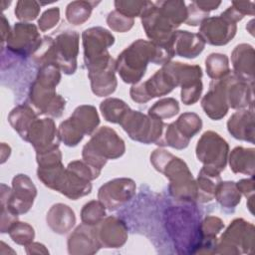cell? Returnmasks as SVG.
Returning <instances> with one entry per match:
<instances>
[{"instance_id":"7dc6e473","label":"cell","mask_w":255,"mask_h":255,"mask_svg":"<svg viewBox=\"0 0 255 255\" xmlns=\"http://www.w3.org/2000/svg\"><path fill=\"white\" fill-rule=\"evenodd\" d=\"M27 254H49L48 249L45 245L39 242H32L29 245L25 246Z\"/></svg>"},{"instance_id":"8d00e7d4","label":"cell","mask_w":255,"mask_h":255,"mask_svg":"<svg viewBox=\"0 0 255 255\" xmlns=\"http://www.w3.org/2000/svg\"><path fill=\"white\" fill-rule=\"evenodd\" d=\"M58 134L60 140L67 146H76L85 135L83 130L71 117L60 124Z\"/></svg>"},{"instance_id":"5b68a950","label":"cell","mask_w":255,"mask_h":255,"mask_svg":"<svg viewBox=\"0 0 255 255\" xmlns=\"http://www.w3.org/2000/svg\"><path fill=\"white\" fill-rule=\"evenodd\" d=\"M79 33L65 31L55 39L44 37L38 51L33 55L35 62L42 66L53 64L67 75L77 70V57L79 54Z\"/></svg>"},{"instance_id":"ac0fdd59","label":"cell","mask_w":255,"mask_h":255,"mask_svg":"<svg viewBox=\"0 0 255 255\" xmlns=\"http://www.w3.org/2000/svg\"><path fill=\"white\" fill-rule=\"evenodd\" d=\"M135 193V183L132 179L115 178L102 185L98 199L109 210H116L128 202Z\"/></svg>"},{"instance_id":"603a6c76","label":"cell","mask_w":255,"mask_h":255,"mask_svg":"<svg viewBox=\"0 0 255 255\" xmlns=\"http://www.w3.org/2000/svg\"><path fill=\"white\" fill-rule=\"evenodd\" d=\"M253 86L234 73L226 76V98L229 108L240 110L250 107L253 109Z\"/></svg>"},{"instance_id":"4fadbf2b","label":"cell","mask_w":255,"mask_h":255,"mask_svg":"<svg viewBox=\"0 0 255 255\" xmlns=\"http://www.w3.org/2000/svg\"><path fill=\"white\" fill-rule=\"evenodd\" d=\"M177 85L165 66L155 72V74L143 83L132 85L129 91L130 98L138 104H145L153 98L169 94Z\"/></svg>"},{"instance_id":"74e56055","label":"cell","mask_w":255,"mask_h":255,"mask_svg":"<svg viewBox=\"0 0 255 255\" xmlns=\"http://www.w3.org/2000/svg\"><path fill=\"white\" fill-rule=\"evenodd\" d=\"M178 112V102L173 98H164L154 103V105L149 108L147 115L159 120H163L176 116Z\"/></svg>"},{"instance_id":"7a4b0ae2","label":"cell","mask_w":255,"mask_h":255,"mask_svg":"<svg viewBox=\"0 0 255 255\" xmlns=\"http://www.w3.org/2000/svg\"><path fill=\"white\" fill-rule=\"evenodd\" d=\"M173 57L174 53L170 47L138 39L119 55L116 69L125 83L135 85L144 76L149 62L163 66Z\"/></svg>"},{"instance_id":"f546056e","label":"cell","mask_w":255,"mask_h":255,"mask_svg":"<svg viewBox=\"0 0 255 255\" xmlns=\"http://www.w3.org/2000/svg\"><path fill=\"white\" fill-rule=\"evenodd\" d=\"M254 159V148H245L242 146H237L231 151L229 155L230 169L234 173H243L253 176Z\"/></svg>"},{"instance_id":"3957f363","label":"cell","mask_w":255,"mask_h":255,"mask_svg":"<svg viewBox=\"0 0 255 255\" xmlns=\"http://www.w3.org/2000/svg\"><path fill=\"white\" fill-rule=\"evenodd\" d=\"M153 167L169 179V194L182 202H194L197 199V184L187 164L165 149L157 148L150 154Z\"/></svg>"},{"instance_id":"f35d334b","label":"cell","mask_w":255,"mask_h":255,"mask_svg":"<svg viewBox=\"0 0 255 255\" xmlns=\"http://www.w3.org/2000/svg\"><path fill=\"white\" fill-rule=\"evenodd\" d=\"M106 215V207L100 200H92L86 203L81 210L82 222L91 226L98 225Z\"/></svg>"},{"instance_id":"4dcf8cb0","label":"cell","mask_w":255,"mask_h":255,"mask_svg":"<svg viewBox=\"0 0 255 255\" xmlns=\"http://www.w3.org/2000/svg\"><path fill=\"white\" fill-rule=\"evenodd\" d=\"M71 118L87 135L93 134L100 125L97 109L91 105H82L75 109Z\"/></svg>"},{"instance_id":"c3c4849f","label":"cell","mask_w":255,"mask_h":255,"mask_svg":"<svg viewBox=\"0 0 255 255\" xmlns=\"http://www.w3.org/2000/svg\"><path fill=\"white\" fill-rule=\"evenodd\" d=\"M2 25H1V38H2V46H4V43L7 41L11 30L9 26V22L7 21L5 15H2Z\"/></svg>"},{"instance_id":"836d02e7","label":"cell","mask_w":255,"mask_h":255,"mask_svg":"<svg viewBox=\"0 0 255 255\" xmlns=\"http://www.w3.org/2000/svg\"><path fill=\"white\" fill-rule=\"evenodd\" d=\"M178 132L190 140L202 128V121L200 117L194 113H184L175 122H173Z\"/></svg>"},{"instance_id":"cb8c5ba5","label":"cell","mask_w":255,"mask_h":255,"mask_svg":"<svg viewBox=\"0 0 255 255\" xmlns=\"http://www.w3.org/2000/svg\"><path fill=\"white\" fill-rule=\"evenodd\" d=\"M171 47L174 56H179L187 59L196 58L205 47V42L198 33L188 31H175L171 40Z\"/></svg>"},{"instance_id":"44dd1931","label":"cell","mask_w":255,"mask_h":255,"mask_svg":"<svg viewBox=\"0 0 255 255\" xmlns=\"http://www.w3.org/2000/svg\"><path fill=\"white\" fill-rule=\"evenodd\" d=\"M101 248L96 226L83 223L68 238V252L72 255H92Z\"/></svg>"},{"instance_id":"2e32d148","label":"cell","mask_w":255,"mask_h":255,"mask_svg":"<svg viewBox=\"0 0 255 255\" xmlns=\"http://www.w3.org/2000/svg\"><path fill=\"white\" fill-rule=\"evenodd\" d=\"M236 31V23L221 13L219 16L208 17L203 20L198 35L205 43L213 46H223L234 38Z\"/></svg>"},{"instance_id":"6da1fadb","label":"cell","mask_w":255,"mask_h":255,"mask_svg":"<svg viewBox=\"0 0 255 255\" xmlns=\"http://www.w3.org/2000/svg\"><path fill=\"white\" fill-rule=\"evenodd\" d=\"M140 18L150 42L171 47L176 28L187 19V8L183 1H146Z\"/></svg>"},{"instance_id":"4316f807","label":"cell","mask_w":255,"mask_h":255,"mask_svg":"<svg viewBox=\"0 0 255 255\" xmlns=\"http://www.w3.org/2000/svg\"><path fill=\"white\" fill-rule=\"evenodd\" d=\"M46 221L53 232L57 234L68 233L76 223L73 209L63 203L54 204L47 213Z\"/></svg>"},{"instance_id":"5bb4252c","label":"cell","mask_w":255,"mask_h":255,"mask_svg":"<svg viewBox=\"0 0 255 255\" xmlns=\"http://www.w3.org/2000/svg\"><path fill=\"white\" fill-rule=\"evenodd\" d=\"M38 29L30 23H15L6 41L7 50L20 57L33 56L42 44Z\"/></svg>"},{"instance_id":"f1b7e54d","label":"cell","mask_w":255,"mask_h":255,"mask_svg":"<svg viewBox=\"0 0 255 255\" xmlns=\"http://www.w3.org/2000/svg\"><path fill=\"white\" fill-rule=\"evenodd\" d=\"M37 119V114L26 104L15 107L8 116L9 124L24 140L27 138V134L32 124Z\"/></svg>"},{"instance_id":"ffe728a7","label":"cell","mask_w":255,"mask_h":255,"mask_svg":"<svg viewBox=\"0 0 255 255\" xmlns=\"http://www.w3.org/2000/svg\"><path fill=\"white\" fill-rule=\"evenodd\" d=\"M201 107L211 120L218 121L226 116L229 110L226 98V76L211 81L209 91L201 101Z\"/></svg>"},{"instance_id":"ab89813d","label":"cell","mask_w":255,"mask_h":255,"mask_svg":"<svg viewBox=\"0 0 255 255\" xmlns=\"http://www.w3.org/2000/svg\"><path fill=\"white\" fill-rule=\"evenodd\" d=\"M8 234L16 244L23 246H27L32 243L35 237L34 228L30 224L20 222L18 220L10 226L8 229Z\"/></svg>"},{"instance_id":"484cf974","label":"cell","mask_w":255,"mask_h":255,"mask_svg":"<svg viewBox=\"0 0 255 255\" xmlns=\"http://www.w3.org/2000/svg\"><path fill=\"white\" fill-rule=\"evenodd\" d=\"M229 133L236 139L254 142V112L241 110L234 113L227 122Z\"/></svg>"},{"instance_id":"ba28073f","label":"cell","mask_w":255,"mask_h":255,"mask_svg":"<svg viewBox=\"0 0 255 255\" xmlns=\"http://www.w3.org/2000/svg\"><path fill=\"white\" fill-rule=\"evenodd\" d=\"M120 125L131 139L145 144H158L167 126L162 120L133 110L126 114Z\"/></svg>"},{"instance_id":"b9f144b4","label":"cell","mask_w":255,"mask_h":255,"mask_svg":"<svg viewBox=\"0 0 255 255\" xmlns=\"http://www.w3.org/2000/svg\"><path fill=\"white\" fill-rule=\"evenodd\" d=\"M107 23L112 30L124 33L131 29V27L133 26V19L127 17L115 10L108 15Z\"/></svg>"},{"instance_id":"e0dca14e","label":"cell","mask_w":255,"mask_h":255,"mask_svg":"<svg viewBox=\"0 0 255 255\" xmlns=\"http://www.w3.org/2000/svg\"><path fill=\"white\" fill-rule=\"evenodd\" d=\"M84 62L88 66L110 55L108 48L114 45V35L103 27H92L82 33Z\"/></svg>"},{"instance_id":"bcb514c9","label":"cell","mask_w":255,"mask_h":255,"mask_svg":"<svg viewBox=\"0 0 255 255\" xmlns=\"http://www.w3.org/2000/svg\"><path fill=\"white\" fill-rule=\"evenodd\" d=\"M236 187L238 188L239 192L244 194L247 198L253 197L254 194V181L253 176L246 179H241L236 182Z\"/></svg>"},{"instance_id":"ee69618b","label":"cell","mask_w":255,"mask_h":255,"mask_svg":"<svg viewBox=\"0 0 255 255\" xmlns=\"http://www.w3.org/2000/svg\"><path fill=\"white\" fill-rule=\"evenodd\" d=\"M60 20V10L58 7H53L46 10L38 20V26L42 32L55 27Z\"/></svg>"},{"instance_id":"8992f818","label":"cell","mask_w":255,"mask_h":255,"mask_svg":"<svg viewBox=\"0 0 255 255\" xmlns=\"http://www.w3.org/2000/svg\"><path fill=\"white\" fill-rule=\"evenodd\" d=\"M166 229L179 254L197 253L200 245L198 214L181 206L166 211Z\"/></svg>"},{"instance_id":"9c48e42d","label":"cell","mask_w":255,"mask_h":255,"mask_svg":"<svg viewBox=\"0 0 255 255\" xmlns=\"http://www.w3.org/2000/svg\"><path fill=\"white\" fill-rule=\"evenodd\" d=\"M254 226L242 218L234 219L217 241L215 253L249 254L254 247Z\"/></svg>"},{"instance_id":"7bdbcfd3","label":"cell","mask_w":255,"mask_h":255,"mask_svg":"<svg viewBox=\"0 0 255 255\" xmlns=\"http://www.w3.org/2000/svg\"><path fill=\"white\" fill-rule=\"evenodd\" d=\"M145 5L146 1H115L116 10L132 19L133 17L141 15Z\"/></svg>"},{"instance_id":"7c38bea8","label":"cell","mask_w":255,"mask_h":255,"mask_svg":"<svg viewBox=\"0 0 255 255\" xmlns=\"http://www.w3.org/2000/svg\"><path fill=\"white\" fill-rule=\"evenodd\" d=\"M195 151L196 157L204 166L211 167L219 172L224 170L227 164L229 145L217 132L205 131L198 139Z\"/></svg>"},{"instance_id":"277c9868","label":"cell","mask_w":255,"mask_h":255,"mask_svg":"<svg viewBox=\"0 0 255 255\" xmlns=\"http://www.w3.org/2000/svg\"><path fill=\"white\" fill-rule=\"evenodd\" d=\"M60 69L53 64L40 66L36 79L29 91V100L40 115L60 118L65 110L66 102L56 94V87L60 83Z\"/></svg>"},{"instance_id":"8fae6325","label":"cell","mask_w":255,"mask_h":255,"mask_svg":"<svg viewBox=\"0 0 255 255\" xmlns=\"http://www.w3.org/2000/svg\"><path fill=\"white\" fill-rule=\"evenodd\" d=\"M171 73L177 87H181L180 98L184 105L195 104L202 93V70L198 65H187L180 62H169L165 65Z\"/></svg>"},{"instance_id":"1f68e13d","label":"cell","mask_w":255,"mask_h":255,"mask_svg":"<svg viewBox=\"0 0 255 255\" xmlns=\"http://www.w3.org/2000/svg\"><path fill=\"white\" fill-rule=\"evenodd\" d=\"M214 198L224 208L234 209L241 201V193L234 181H221L215 191Z\"/></svg>"},{"instance_id":"d4e9b609","label":"cell","mask_w":255,"mask_h":255,"mask_svg":"<svg viewBox=\"0 0 255 255\" xmlns=\"http://www.w3.org/2000/svg\"><path fill=\"white\" fill-rule=\"evenodd\" d=\"M233 73L240 79L254 84V48L249 44L237 45L231 54Z\"/></svg>"},{"instance_id":"7402d4cb","label":"cell","mask_w":255,"mask_h":255,"mask_svg":"<svg viewBox=\"0 0 255 255\" xmlns=\"http://www.w3.org/2000/svg\"><path fill=\"white\" fill-rule=\"evenodd\" d=\"M96 231L104 248H120L128 240V227L121 218L107 217L96 225Z\"/></svg>"},{"instance_id":"30bf717a","label":"cell","mask_w":255,"mask_h":255,"mask_svg":"<svg viewBox=\"0 0 255 255\" xmlns=\"http://www.w3.org/2000/svg\"><path fill=\"white\" fill-rule=\"evenodd\" d=\"M37 195L33 181L26 174H17L12 179V187L1 184V207L16 215L24 214L30 210Z\"/></svg>"},{"instance_id":"52a82bcc","label":"cell","mask_w":255,"mask_h":255,"mask_svg":"<svg viewBox=\"0 0 255 255\" xmlns=\"http://www.w3.org/2000/svg\"><path fill=\"white\" fill-rule=\"evenodd\" d=\"M125 151V141L116 130L109 127H102L84 145L82 156L85 162L101 173L108 159L119 158Z\"/></svg>"},{"instance_id":"60d3db41","label":"cell","mask_w":255,"mask_h":255,"mask_svg":"<svg viewBox=\"0 0 255 255\" xmlns=\"http://www.w3.org/2000/svg\"><path fill=\"white\" fill-rule=\"evenodd\" d=\"M40 12L39 3L36 1H18L15 8V15L19 20H35Z\"/></svg>"},{"instance_id":"e575fe53","label":"cell","mask_w":255,"mask_h":255,"mask_svg":"<svg viewBox=\"0 0 255 255\" xmlns=\"http://www.w3.org/2000/svg\"><path fill=\"white\" fill-rule=\"evenodd\" d=\"M205 67L208 77L212 80L221 79L231 73L227 56L220 53L210 54L205 60Z\"/></svg>"},{"instance_id":"83f0119b","label":"cell","mask_w":255,"mask_h":255,"mask_svg":"<svg viewBox=\"0 0 255 255\" xmlns=\"http://www.w3.org/2000/svg\"><path fill=\"white\" fill-rule=\"evenodd\" d=\"M220 182V172L203 165L196 179L197 200L202 203L211 201L215 196L216 188Z\"/></svg>"},{"instance_id":"d590c367","label":"cell","mask_w":255,"mask_h":255,"mask_svg":"<svg viewBox=\"0 0 255 255\" xmlns=\"http://www.w3.org/2000/svg\"><path fill=\"white\" fill-rule=\"evenodd\" d=\"M95 2L74 1L67 6L66 18L73 25H82L91 16Z\"/></svg>"},{"instance_id":"d6a6232c","label":"cell","mask_w":255,"mask_h":255,"mask_svg":"<svg viewBox=\"0 0 255 255\" xmlns=\"http://www.w3.org/2000/svg\"><path fill=\"white\" fill-rule=\"evenodd\" d=\"M100 110L106 121L120 125L130 108L123 100L117 98H109L101 103Z\"/></svg>"},{"instance_id":"f6af8a7d","label":"cell","mask_w":255,"mask_h":255,"mask_svg":"<svg viewBox=\"0 0 255 255\" xmlns=\"http://www.w3.org/2000/svg\"><path fill=\"white\" fill-rule=\"evenodd\" d=\"M208 12L204 11L196 1L189 4L187 7V19L185 24L188 26H197L202 23L203 20L208 18Z\"/></svg>"},{"instance_id":"d6986e66","label":"cell","mask_w":255,"mask_h":255,"mask_svg":"<svg viewBox=\"0 0 255 255\" xmlns=\"http://www.w3.org/2000/svg\"><path fill=\"white\" fill-rule=\"evenodd\" d=\"M26 141H29L36 152H43L59 147V134L52 119H37L32 124Z\"/></svg>"},{"instance_id":"9a60e30c","label":"cell","mask_w":255,"mask_h":255,"mask_svg":"<svg viewBox=\"0 0 255 255\" xmlns=\"http://www.w3.org/2000/svg\"><path fill=\"white\" fill-rule=\"evenodd\" d=\"M88 76L93 93L98 97L113 94L118 86L116 78V61L109 56L88 68Z\"/></svg>"}]
</instances>
